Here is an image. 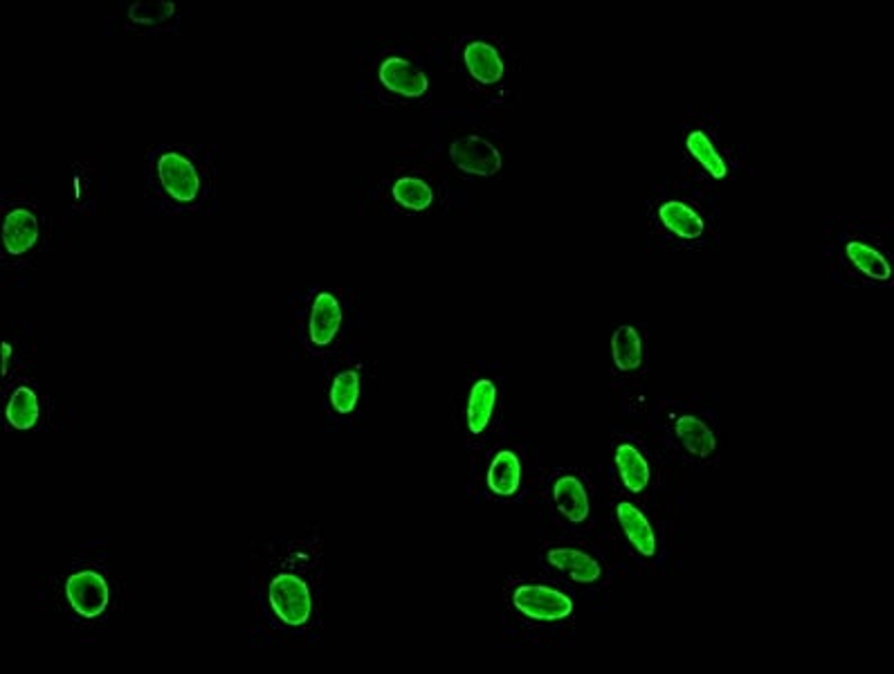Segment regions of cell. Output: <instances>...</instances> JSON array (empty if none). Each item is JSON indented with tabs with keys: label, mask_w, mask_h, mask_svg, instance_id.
<instances>
[{
	"label": "cell",
	"mask_w": 894,
	"mask_h": 674,
	"mask_svg": "<svg viewBox=\"0 0 894 674\" xmlns=\"http://www.w3.org/2000/svg\"><path fill=\"white\" fill-rule=\"evenodd\" d=\"M250 641L261 652H303L326 629V553L320 527L257 544L250 567Z\"/></svg>",
	"instance_id": "1"
},
{
	"label": "cell",
	"mask_w": 894,
	"mask_h": 674,
	"mask_svg": "<svg viewBox=\"0 0 894 674\" xmlns=\"http://www.w3.org/2000/svg\"><path fill=\"white\" fill-rule=\"evenodd\" d=\"M38 605L82 646H102L124 614L127 584L104 540L84 542L38 582Z\"/></svg>",
	"instance_id": "2"
},
{
	"label": "cell",
	"mask_w": 894,
	"mask_h": 674,
	"mask_svg": "<svg viewBox=\"0 0 894 674\" xmlns=\"http://www.w3.org/2000/svg\"><path fill=\"white\" fill-rule=\"evenodd\" d=\"M299 340L308 355H331L346 331L348 310L339 288H313L301 304Z\"/></svg>",
	"instance_id": "3"
},
{
	"label": "cell",
	"mask_w": 894,
	"mask_h": 674,
	"mask_svg": "<svg viewBox=\"0 0 894 674\" xmlns=\"http://www.w3.org/2000/svg\"><path fill=\"white\" fill-rule=\"evenodd\" d=\"M151 178L158 185L163 201L174 210H193L205 198V176L193 155L184 149L167 146L155 153Z\"/></svg>",
	"instance_id": "4"
},
{
	"label": "cell",
	"mask_w": 894,
	"mask_h": 674,
	"mask_svg": "<svg viewBox=\"0 0 894 674\" xmlns=\"http://www.w3.org/2000/svg\"><path fill=\"white\" fill-rule=\"evenodd\" d=\"M46 236V221L38 208L29 201H16L5 205L3 216V248L5 259H29L41 250Z\"/></svg>",
	"instance_id": "5"
},
{
	"label": "cell",
	"mask_w": 894,
	"mask_h": 674,
	"mask_svg": "<svg viewBox=\"0 0 894 674\" xmlns=\"http://www.w3.org/2000/svg\"><path fill=\"white\" fill-rule=\"evenodd\" d=\"M511 607L531 623H560L571 618L573 601L551 584L522 582L511 589Z\"/></svg>",
	"instance_id": "6"
},
{
	"label": "cell",
	"mask_w": 894,
	"mask_h": 674,
	"mask_svg": "<svg viewBox=\"0 0 894 674\" xmlns=\"http://www.w3.org/2000/svg\"><path fill=\"white\" fill-rule=\"evenodd\" d=\"M365 376L358 365H337L326 382V412L333 421L354 418L362 403Z\"/></svg>",
	"instance_id": "7"
},
{
	"label": "cell",
	"mask_w": 894,
	"mask_h": 674,
	"mask_svg": "<svg viewBox=\"0 0 894 674\" xmlns=\"http://www.w3.org/2000/svg\"><path fill=\"white\" fill-rule=\"evenodd\" d=\"M450 157L454 165L470 176L490 178L501 172V151L481 135H463L452 142Z\"/></svg>",
	"instance_id": "8"
},
{
	"label": "cell",
	"mask_w": 894,
	"mask_h": 674,
	"mask_svg": "<svg viewBox=\"0 0 894 674\" xmlns=\"http://www.w3.org/2000/svg\"><path fill=\"white\" fill-rule=\"evenodd\" d=\"M378 79L389 93H396L401 97H422L430 91V76L401 55L386 57L378 66Z\"/></svg>",
	"instance_id": "9"
},
{
	"label": "cell",
	"mask_w": 894,
	"mask_h": 674,
	"mask_svg": "<svg viewBox=\"0 0 894 674\" xmlns=\"http://www.w3.org/2000/svg\"><path fill=\"white\" fill-rule=\"evenodd\" d=\"M44 414H46V405H44L41 393L36 391V387L29 382L14 385L12 393L8 395V405H5L8 425L16 431H29L44 423Z\"/></svg>",
	"instance_id": "10"
},
{
	"label": "cell",
	"mask_w": 894,
	"mask_h": 674,
	"mask_svg": "<svg viewBox=\"0 0 894 674\" xmlns=\"http://www.w3.org/2000/svg\"><path fill=\"white\" fill-rule=\"evenodd\" d=\"M499 401V387L492 378L484 376L477 378L468 391V401H465V425L473 436H481L488 431L494 410Z\"/></svg>",
	"instance_id": "11"
},
{
	"label": "cell",
	"mask_w": 894,
	"mask_h": 674,
	"mask_svg": "<svg viewBox=\"0 0 894 674\" xmlns=\"http://www.w3.org/2000/svg\"><path fill=\"white\" fill-rule=\"evenodd\" d=\"M522 477H524V465H522L520 454L511 448H503L492 457L488 465L486 486L494 497L509 499L520 493Z\"/></svg>",
	"instance_id": "12"
},
{
	"label": "cell",
	"mask_w": 894,
	"mask_h": 674,
	"mask_svg": "<svg viewBox=\"0 0 894 674\" xmlns=\"http://www.w3.org/2000/svg\"><path fill=\"white\" fill-rule=\"evenodd\" d=\"M616 520L620 524V531L628 537L632 548L643 555V558H654V553L658 548L656 533L652 522L645 518V512L634 506L632 501H618L616 504Z\"/></svg>",
	"instance_id": "13"
},
{
	"label": "cell",
	"mask_w": 894,
	"mask_h": 674,
	"mask_svg": "<svg viewBox=\"0 0 894 674\" xmlns=\"http://www.w3.org/2000/svg\"><path fill=\"white\" fill-rule=\"evenodd\" d=\"M547 563L553 569L569 576L577 584H596L600 580V576H603V567L594 558V555L580 551V548H571V546L549 548L547 551Z\"/></svg>",
	"instance_id": "14"
},
{
	"label": "cell",
	"mask_w": 894,
	"mask_h": 674,
	"mask_svg": "<svg viewBox=\"0 0 894 674\" xmlns=\"http://www.w3.org/2000/svg\"><path fill=\"white\" fill-rule=\"evenodd\" d=\"M463 61L465 68H468L470 74L481 84H497L501 82L503 72H506L499 50L490 42H484V38H473V42L465 44Z\"/></svg>",
	"instance_id": "15"
},
{
	"label": "cell",
	"mask_w": 894,
	"mask_h": 674,
	"mask_svg": "<svg viewBox=\"0 0 894 674\" xmlns=\"http://www.w3.org/2000/svg\"><path fill=\"white\" fill-rule=\"evenodd\" d=\"M553 501L564 518L573 524L587 522L589 518V495L585 484L575 474H562L553 484Z\"/></svg>",
	"instance_id": "16"
},
{
	"label": "cell",
	"mask_w": 894,
	"mask_h": 674,
	"mask_svg": "<svg viewBox=\"0 0 894 674\" xmlns=\"http://www.w3.org/2000/svg\"><path fill=\"white\" fill-rule=\"evenodd\" d=\"M613 461H616V468H618V474H620V482H623V486L630 493L639 495L649 486V482H652L649 463H647L645 454L634 444H628V441L618 444L616 450H613Z\"/></svg>",
	"instance_id": "17"
},
{
	"label": "cell",
	"mask_w": 894,
	"mask_h": 674,
	"mask_svg": "<svg viewBox=\"0 0 894 674\" xmlns=\"http://www.w3.org/2000/svg\"><path fill=\"white\" fill-rule=\"evenodd\" d=\"M658 218L672 234L681 236V239L694 241L704 234L706 223L692 205L683 201H666L658 208Z\"/></svg>",
	"instance_id": "18"
},
{
	"label": "cell",
	"mask_w": 894,
	"mask_h": 674,
	"mask_svg": "<svg viewBox=\"0 0 894 674\" xmlns=\"http://www.w3.org/2000/svg\"><path fill=\"white\" fill-rule=\"evenodd\" d=\"M392 198L407 212H427L437 201V191L420 176H401L392 185Z\"/></svg>",
	"instance_id": "19"
},
{
	"label": "cell",
	"mask_w": 894,
	"mask_h": 674,
	"mask_svg": "<svg viewBox=\"0 0 894 674\" xmlns=\"http://www.w3.org/2000/svg\"><path fill=\"white\" fill-rule=\"evenodd\" d=\"M675 431L679 436V441L683 444V448L688 452H692L694 457H711L717 450V436L715 431L696 416H679L675 423Z\"/></svg>",
	"instance_id": "20"
},
{
	"label": "cell",
	"mask_w": 894,
	"mask_h": 674,
	"mask_svg": "<svg viewBox=\"0 0 894 674\" xmlns=\"http://www.w3.org/2000/svg\"><path fill=\"white\" fill-rule=\"evenodd\" d=\"M613 365L618 371H636L643 365V338L636 327H618L611 338Z\"/></svg>",
	"instance_id": "21"
},
{
	"label": "cell",
	"mask_w": 894,
	"mask_h": 674,
	"mask_svg": "<svg viewBox=\"0 0 894 674\" xmlns=\"http://www.w3.org/2000/svg\"><path fill=\"white\" fill-rule=\"evenodd\" d=\"M845 255H847L849 263L857 268L859 272H863L866 276H870V280L890 282L892 265L877 248H872V246H868L863 241H849L845 246Z\"/></svg>",
	"instance_id": "22"
},
{
	"label": "cell",
	"mask_w": 894,
	"mask_h": 674,
	"mask_svg": "<svg viewBox=\"0 0 894 674\" xmlns=\"http://www.w3.org/2000/svg\"><path fill=\"white\" fill-rule=\"evenodd\" d=\"M686 146H688V151H690V155L694 157V161L702 165L713 178L724 180L728 176L726 161L722 157V153L717 151V146L713 144V140L704 131H699V129L690 131L688 138H686Z\"/></svg>",
	"instance_id": "23"
}]
</instances>
